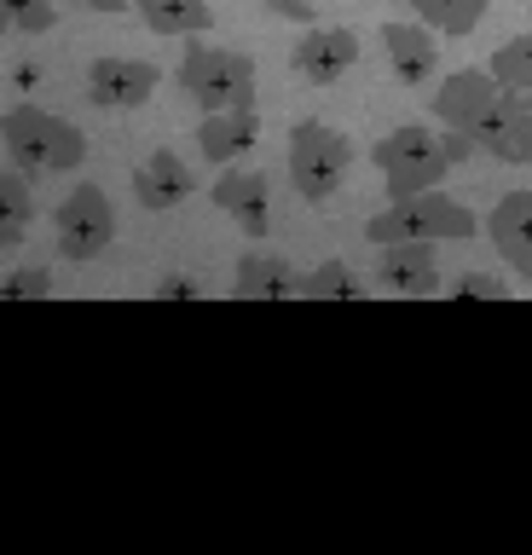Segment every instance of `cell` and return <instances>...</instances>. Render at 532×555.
I'll use <instances>...</instances> for the list:
<instances>
[{"mask_svg": "<svg viewBox=\"0 0 532 555\" xmlns=\"http://www.w3.org/2000/svg\"><path fill=\"white\" fill-rule=\"evenodd\" d=\"M53 24H59V0H0V35H12V41L47 35Z\"/></svg>", "mask_w": 532, "mask_h": 555, "instance_id": "21", "label": "cell"}, {"mask_svg": "<svg viewBox=\"0 0 532 555\" xmlns=\"http://www.w3.org/2000/svg\"><path fill=\"white\" fill-rule=\"evenodd\" d=\"M255 139H261V116H255V104L203 111V121H197V151H203V163H215V168H232L237 156H249Z\"/></svg>", "mask_w": 532, "mask_h": 555, "instance_id": "11", "label": "cell"}, {"mask_svg": "<svg viewBox=\"0 0 532 555\" xmlns=\"http://www.w3.org/2000/svg\"><path fill=\"white\" fill-rule=\"evenodd\" d=\"M284 163H289L296 197L324 203V197H336L341 173L353 163V145L336 128H324V121H296V128H289V145H284Z\"/></svg>", "mask_w": 532, "mask_h": 555, "instance_id": "5", "label": "cell"}, {"mask_svg": "<svg viewBox=\"0 0 532 555\" xmlns=\"http://www.w3.org/2000/svg\"><path fill=\"white\" fill-rule=\"evenodd\" d=\"M440 29H428L423 17L417 24H382V52H388V69L400 76L405 87H428L440 76Z\"/></svg>", "mask_w": 532, "mask_h": 555, "instance_id": "12", "label": "cell"}, {"mask_svg": "<svg viewBox=\"0 0 532 555\" xmlns=\"http://www.w3.org/2000/svg\"><path fill=\"white\" fill-rule=\"evenodd\" d=\"M0 145H7L12 168L24 173H76L88 163V133L41 104H12L0 116Z\"/></svg>", "mask_w": 532, "mask_h": 555, "instance_id": "1", "label": "cell"}, {"mask_svg": "<svg viewBox=\"0 0 532 555\" xmlns=\"http://www.w3.org/2000/svg\"><path fill=\"white\" fill-rule=\"evenodd\" d=\"M157 93V64L145 59H93L88 64V99L99 111H133Z\"/></svg>", "mask_w": 532, "mask_h": 555, "instance_id": "10", "label": "cell"}, {"mask_svg": "<svg viewBox=\"0 0 532 555\" xmlns=\"http://www.w3.org/2000/svg\"><path fill=\"white\" fill-rule=\"evenodd\" d=\"M0 295H7V301H47V295H53V272L47 267H18L12 278H0Z\"/></svg>", "mask_w": 532, "mask_h": 555, "instance_id": "24", "label": "cell"}, {"mask_svg": "<svg viewBox=\"0 0 532 555\" xmlns=\"http://www.w3.org/2000/svg\"><path fill=\"white\" fill-rule=\"evenodd\" d=\"M405 7L440 35H469V29H480V17H486L492 0H405Z\"/></svg>", "mask_w": 532, "mask_h": 555, "instance_id": "20", "label": "cell"}, {"mask_svg": "<svg viewBox=\"0 0 532 555\" xmlns=\"http://www.w3.org/2000/svg\"><path fill=\"white\" fill-rule=\"evenodd\" d=\"M480 232V215L475 208H463L457 197H445V191H417V197H393L382 215L365 220V237L371 249H382V243H405V237H428V243H463Z\"/></svg>", "mask_w": 532, "mask_h": 555, "instance_id": "2", "label": "cell"}, {"mask_svg": "<svg viewBox=\"0 0 532 555\" xmlns=\"http://www.w3.org/2000/svg\"><path fill=\"white\" fill-rule=\"evenodd\" d=\"M486 156H497V163H532V111L515 116L509 128L492 139V151H486Z\"/></svg>", "mask_w": 532, "mask_h": 555, "instance_id": "23", "label": "cell"}, {"mask_svg": "<svg viewBox=\"0 0 532 555\" xmlns=\"http://www.w3.org/2000/svg\"><path fill=\"white\" fill-rule=\"evenodd\" d=\"M232 295L237 301H289V295H301V278L289 272L284 255H244L232 278Z\"/></svg>", "mask_w": 532, "mask_h": 555, "instance_id": "16", "label": "cell"}, {"mask_svg": "<svg viewBox=\"0 0 532 555\" xmlns=\"http://www.w3.org/2000/svg\"><path fill=\"white\" fill-rule=\"evenodd\" d=\"M497 99H504V87L492 81V69H457V76H445L434 87V121L440 128H457V133H480L486 128V116L497 111Z\"/></svg>", "mask_w": 532, "mask_h": 555, "instance_id": "7", "label": "cell"}, {"mask_svg": "<svg viewBox=\"0 0 532 555\" xmlns=\"http://www.w3.org/2000/svg\"><path fill=\"white\" fill-rule=\"evenodd\" d=\"M76 7H88V12H128V7H140V0H76Z\"/></svg>", "mask_w": 532, "mask_h": 555, "instance_id": "28", "label": "cell"}, {"mask_svg": "<svg viewBox=\"0 0 532 555\" xmlns=\"http://www.w3.org/2000/svg\"><path fill=\"white\" fill-rule=\"evenodd\" d=\"M29 220H36V191H29V173L24 168H0V249L24 243Z\"/></svg>", "mask_w": 532, "mask_h": 555, "instance_id": "18", "label": "cell"}, {"mask_svg": "<svg viewBox=\"0 0 532 555\" xmlns=\"http://www.w3.org/2000/svg\"><path fill=\"white\" fill-rule=\"evenodd\" d=\"M157 295H163V301H197V284H192V278H168V284H157Z\"/></svg>", "mask_w": 532, "mask_h": 555, "instance_id": "27", "label": "cell"}, {"mask_svg": "<svg viewBox=\"0 0 532 555\" xmlns=\"http://www.w3.org/2000/svg\"><path fill=\"white\" fill-rule=\"evenodd\" d=\"M209 197H215V208H220V215H226V220H237L249 237H261L267 225H272V185H267L255 168H237V163H232V168L215 180V191H209Z\"/></svg>", "mask_w": 532, "mask_h": 555, "instance_id": "13", "label": "cell"}, {"mask_svg": "<svg viewBox=\"0 0 532 555\" xmlns=\"http://www.w3.org/2000/svg\"><path fill=\"white\" fill-rule=\"evenodd\" d=\"M180 93L192 99L197 111L255 104V64H249V52L192 41V47H185V59H180Z\"/></svg>", "mask_w": 532, "mask_h": 555, "instance_id": "4", "label": "cell"}, {"mask_svg": "<svg viewBox=\"0 0 532 555\" xmlns=\"http://www.w3.org/2000/svg\"><path fill=\"white\" fill-rule=\"evenodd\" d=\"M486 69H492V81L504 87L509 99L532 104V35H509V41L492 52Z\"/></svg>", "mask_w": 532, "mask_h": 555, "instance_id": "19", "label": "cell"}, {"mask_svg": "<svg viewBox=\"0 0 532 555\" xmlns=\"http://www.w3.org/2000/svg\"><path fill=\"white\" fill-rule=\"evenodd\" d=\"M445 295H457V301H509L515 289L492 272H463L457 284H445Z\"/></svg>", "mask_w": 532, "mask_h": 555, "instance_id": "25", "label": "cell"}, {"mask_svg": "<svg viewBox=\"0 0 532 555\" xmlns=\"http://www.w3.org/2000/svg\"><path fill=\"white\" fill-rule=\"evenodd\" d=\"M192 191H197V180H192V168H185V156H174V151L145 156L140 173H133V197H140V208H151V215L180 208Z\"/></svg>", "mask_w": 532, "mask_h": 555, "instance_id": "15", "label": "cell"}, {"mask_svg": "<svg viewBox=\"0 0 532 555\" xmlns=\"http://www.w3.org/2000/svg\"><path fill=\"white\" fill-rule=\"evenodd\" d=\"M371 163H376V173H382L388 197H417V191H434L445 173H452V156H445L440 133L417 128V121H405V128L376 139Z\"/></svg>", "mask_w": 532, "mask_h": 555, "instance_id": "3", "label": "cell"}, {"mask_svg": "<svg viewBox=\"0 0 532 555\" xmlns=\"http://www.w3.org/2000/svg\"><path fill=\"white\" fill-rule=\"evenodd\" d=\"M359 59V35L353 29H319V24H301V41L289 52V69L313 87H330L341 81V69H353Z\"/></svg>", "mask_w": 532, "mask_h": 555, "instance_id": "9", "label": "cell"}, {"mask_svg": "<svg viewBox=\"0 0 532 555\" xmlns=\"http://www.w3.org/2000/svg\"><path fill=\"white\" fill-rule=\"evenodd\" d=\"M301 295H307V301H359L365 284L353 278L348 260H324L313 278H301Z\"/></svg>", "mask_w": 532, "mask_h": 555, "instance_id": "22", "label": "cell"}, {"mask_svg": "<svg viewBox=\"0 0 532 555\" xmlns=\"http://www.w3.org/2000/svg\"><path fill=\"white\" fill-rule=\"evenodd\" d=\"M53 225H59L64 260H99L116 243V208H111V197L99 185H76L70 197L59 203Z\"/></svg>", "mask_w": 532, "mask_h": 555, "instance_id": "6", "label": "cell"}, {"mask_svg": "<svg viewBox=\"0 0 532 555\" xmlns=\"http://www.w3.org/2000/svg\"><path fill=\"white\" fill-rule=\"evenodd\" d=\"M140 17L151 35L185 41V35H209L215 29V7L209 0H140Z\"/></svg>", "mask_w": 532, "mask_h": 555, "instance_id": "17", "label": "cell"}, {"mask_svg": "<svg viewBox=\"0 0 532 555\" xmlns=\"http://www.w3.org/2000/svg\"><path fill=\"white\" fill-rule=\"evenodd\" d=\"M440 243L428 237H405V243H382L376 249V284L393 295H440Z\"/></svg>", "mask_w": 532, "mask_h": 555, "instance_id": "8", "label": "cell"}, {"mask_svg": "<svg viewBox=\"0 0 532 555\" xmlns=\"http://www.w3.org/2000/svg\"><path fill=\"white\" fill-rule=\"evenodd\" d=\"M486 237H492V249L504 255V267L521 272L532 284V191H509V197L492 208Z\"/></svg>", "mask_w": 532, "mask_h": 555, "instance_id": "14", "label": "cell"}, {"mask_svg": "<svg viewBox=\"0 0 532 555\" xmlns=\"http://www.w3.org/2000/svg\"><path fill=\"white\" fill-rule=\"evenodd\" d=\"M261 7L289 17V24H313V0H261Z\"/></svg>", "mask_w": 532, "mask_h": 555, "instance_id": "26", "label": "cell"}]
</instances>
